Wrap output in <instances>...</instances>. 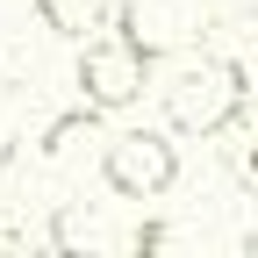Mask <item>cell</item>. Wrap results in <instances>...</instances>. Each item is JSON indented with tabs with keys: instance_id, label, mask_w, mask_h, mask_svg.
<instances>
[{
	"instance_id": "30bf717a",
	"label": "cell",
	"mask_w": 258,
	"mask_h": 258,
	"mask_svg": "<svg viewBox=\"0 0 258 258\" xmlns=\"http://www.w3.org/2000/svg\"><path fill=\"white\" fill-rule=\"evenodd\" d=\"M244 165H251V186H258V137H251V158H244Z\"/></svg>"
},
{
	"instance_id": "3957f363",
	"label": "cell",
	"mask_w": 258,
	"mask_h": 258,
	"mask_svg": "<svg viewBox=\"0 0 258 258\" xmlns=\"http://www.w3.org/2000/svg\"><path fill=\"white\" fill-rule=\"evenodd\" d=\"M101 179H108V194H122V201H165V194L179 186V144L165 137V129H122V137H108V151H101Z\"/></svg>"
},
{
	"instance_id": "52a82bcc",
	"label": "cell",
	"mask_w": 258,
	"mask_h": 258,
	"mask_svg": "<svg viewBox=\"0 0 258 258\" xmlns=\"http://www.w3.org/2000/svg\"><path fill=\"white\" fill-rule=\"evenodd\" d=\"M93 122H101V115H93L86 101H79V108H64V115L43 129V158H64V151L79 144V137H93Z\"/></svg>"
},
{
	"instance_id": "7a4b0ae2",
	"label": "cell",
	"mask_w": 258,
	"mask_h": 258,
	"mask_svg": "<svg viewBox=\"0 0 258 258\" xmlns=\"http://www.w3.org/2000/svg\"><path fill=\"white\" fill-rule=\"evenodd\" d=\"M72 86H79V101L93 115H122V108H137L144 101V86H151V57L122 36V29H108V36H86L79 64H72Z\"/></svg>"
},
{
	"instance_id": "277c9868",
	"label": "cell",
	"mask_w": 258,
	"mask_h": 258,
	"mask_svg": "<svg viewBox=\"0 0 258 258\" xmlns=\"http://www.w3.org/2000/svg\"><path fill=\"white\" fill-rule=\"evenodd\" d=\"M201 22H208V0H129V8H115V29L151 64L172 57V50H186L194 36H201Z\"/></svg>"
},
{
	"instance_id": "5b68a950",
	"label": "cell",
	"mask_w": 258,
	"mask_h": 258,
	"mask_svg": "<svg viewBox=\"0 0 258 258\" xmlns=\"http://www.w3.org/2000/svg\"><path fill=\"white\" fill-rule=\"evenodd\" d=\"M50 244H57V251H115V244H129V230H108L86 201H64V208L50 215Z\"/></svg>"
},
{
	"instance_id": "9c48e42d",
	"label": "cell",
	"mask_w": 258,
	"mask_h": 258,
	"mask_svg": "<svg viewBox=\"0 0 258 258\" xmlns=\"http://www.w3.org/2000/svg\"><path fill=\"white\" fill-rule=\"evenodd\" d=\"M0 244H15V215L8 208H0Z\"/></svg>"
},
{
	"instance_id": "8fae6325",
	"label": "cell",
	"mask_w": 258,
	"mask_h": 258,
	"mask_svg": "<svg viewBox=\"0 0 258 258\" xmlns=\"http://www.w3.org/2000/svg\"><path fill=\"white\" fill-rule=\"evenodd\" d=\"M244 251H258V230H251V237H244Z\"/></svg>"
},
{
	"instance_id": "6da1fadb",
	"label": "cell",
	"mask_w": 258,
	"mask_h": 258,
	"mask_svg": "<svg viewBox=\"0 0 258 258\" xmlns=\"http://www.w3.org/2000/svg\"><path fill=\"white\" fill-rule=\"evenodd\" d=\"M244 64L237 57H186L165 79V122L179 137H222L244 115Z\"/></svg>"
},
{
	"instance_id": "ba28073f",
	"label": "cell",
	"mask_w": 258,
	"mask_h": 258,
	"mask_svg": "<svg viewBox=\"0 0 258 258\" xmlns=\"http://www.w3.org/2000/svg\"><path fill=\"white\" fill-rule=\"evenodd\" d=\"M15 144H22V129H15V108H8V93H0V165L15 158Z\"/></svg>"
},
{
	"instance_id": "8992f818",
	"label": "cell",
	"mask_w": 258,
	"mask_h": 258,
	"mask_svg": "<svg viewBox=\"0 0 258 258\" xmlns=\"http://www.w3.org/2000/svg\"><path fill=\"white\" fill-rule=\"evenodd\" d=\"M36 22L50 29V36H64V43H86L93 29L115 22V8L108 0H36Z\"/></svg>"
}]
</instances>
